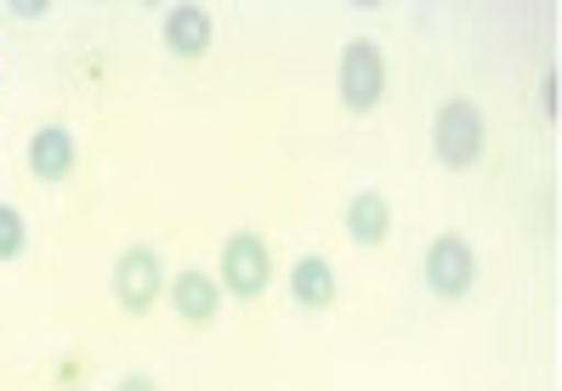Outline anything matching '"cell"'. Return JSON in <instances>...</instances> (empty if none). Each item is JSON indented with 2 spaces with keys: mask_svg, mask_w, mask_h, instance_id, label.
I'll list each match as a JSON object with an SVG mask.
<instances>
[{
  "mask_svg": "<svg viewBox=\"0 0 562 391\" xmlns=\"http://www.w3.org/2000/svg\"><path fill=\"white\" fill-rule=\"evenodd\" d=\"M29 165H35L41 182H63V176L75 171V137L63 125L35 130V142H29Z\"/></svg>",
  "mask_w": 562,
  "mask_h": 391,
  "instance_id": "6",
  "label": "cell"
},
{
  "mask_svg": "<svg viewBox=\"0 0 562 391\" xmlns=\"http://www.w3.org/2000/svg\"><path fill=\"white\" fill-rule=\"evenodd\" d=\"M438 159L443 165H472V159L483 153V114L472 103H449L438 114Z\"/></svg>",
  "mask_w": 562,
  "mask_h": 391,
  "instance_id": "3",
  "label": "cell"
},
{
  "mask_svg": "<svg viewBox=\"0 0 562 391\" xmlns=\"http://www.w3.org/2000/svg\"><path fill=\"white\" fill-rule=\"evenodd\" d=\"M171 301H177V312H182L188 323L216 318V278H205V273H177Z\"/></svg>",
  "mask_w": 562,
  "mask_h": 391,
  "instance_id": "9",
  "label": "cell"
},
{
  "mask_svg": "<svg viewBox=\"0 0 562 391\" xmlns=\"http://www.w3.org/2000/svg\"><path fill=\"white\" fill-rule=\"evenodd\" d=\"M165 41H171V51H182V57L211 51V12H200V7H177L171 18H165Z\"/></svg>",
  "mask_w": 562,
  "mask_h": 391,
  "instance_id": "8",
  "label": "cell"
},
{
  "mask_svg": "<svg viewBox=\"0 0 562 391\" xmlns=\"http://www.w3.org/2000/svg\"><path fill=\"white\" fill-rule=\"evenodd\" d=\"M347 227H352L358 244H381V239L392 233V216H386V199H381V193H358L352 210H347Z\"/></svg>",
  "mask_w": 562,
  "mask_h": 391,
  "instance_id": "10",
  "label": "cell"
},
{
  "mask_svg": "<svg viewBox=\"0 0 562 391\" xmlns=\"http://www.w3.org/2000/svg\"><path fill=\"white\" fill-rule=\"evenodd\" d=\"M381 91H386V62L370 41H352L341 51V96H347V108H375L381 103Z\"/></svg>",
  "mask_w": 562,
  "mask_h": 391,
  "instance_id": "2",
  "label": "cell"
},
{
  "mask_svg": "<svg viewBox=\"0 0 562 391\" xmlns=\"http://www.w3.org/2000/svg\"><path fill=\"white\" fill-rule=\"evenodd\" d=\"M120 391H154V386H148V380H143V375H131V380H125V386H120Z\"/></svg>",
  "mask_w": 562,
  "mask_h": 391,
  "instance_id": "12",
  "label": "cell"
},
{
  "mask_svg": "<svg viewBox=\"0 0 562 391\" xmlns=\"http://www.w3.org/2000/svg\"><path fill=\"white\" fill-rule=\"evenodd\" d=\"M472 278H477V261H472V250L460 244V239H438L432 244V255H426V284L438 289V296H467L472 289Z\"/></svg>",
  "mask_w": 562,
  "mask_h": 391,
  "instance_id": "4",
  "label": "cell"
},
{
  "mask_svg": "<svg viewBox=\"0 0 562 391\" xmlns=\"http://www.w3.org/2000/svg\"><path fill=\"white\" fill-rule=\"evenodd\" d=\"M159 284H165V273H159V255H154V250H125L120 273H114L120 301H125L131 312H143V307L159 296Z\"/></svg>",
  "mask_w": 562,
  "mask_h": 391,
  "instance_id": "5",
  "label": "cell"
},
{
  "mask_svg": "<svg viewBox=\"0 0 562 391\" xmlns=\"http://www.w3.org/2000/svg\"><path fill=\"white\" fill-rule=\"evenodd\" d=\"M290 289H295V301H302V307H329V301H336V267H329L324 255L295 261Z\"/></svg>",
  "mask_w": 562,
  "mask_h": 391,
  "instance_id": "7",
  "label": "cell"
},
{
  "mask_svg": "<svg viewBox=\"0 0 562 391\" xmlns=\"http://www.w3.org/2000/svg\"><path fill=\"white\" fill-rule=\"evenodd\" d=\"M268 273H273V261H268V244L256 233H234L222 244V284L234 289V296L256 301L261 289H268Z\"/></svg>",
  "mask_w": 562,
  "mask_h": 391,
  "instance_id": "1",
  "label": "cell"
},
{
  "mask_svg": "<svg viewBox=\"0 0 562 391\" xmlns=\"http://www.w3.org/2000/svg\"><path fill=\"white\" fill-rule=\"evenodd\" d=\"M23 244H29L23 216H18L12 205H0V261H18V255H23Z\"/></svg>",
  "mask_w": 562,
  "mask_h": 391,
  "instance_id": "11",
  "label": "cell"
}]
</instances>
